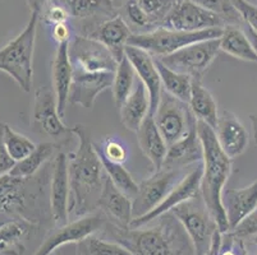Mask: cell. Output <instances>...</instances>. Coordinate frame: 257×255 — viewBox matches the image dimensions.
<instances>
[{
  "label": "cell",
  "mask_w": 257,
  "mask_h": 255,
  "mask_svg": "<svg viewBox=\"0 0 257 255\" xmlns=\"http://www.w3.org/2000/svg\"><path fill=\"white\" fill-rule=\"evenodd\" d=\"M72 133L78 138V147L68 157L71 202L69 214L77 217L90 214L97 207L104 186V167L93 148L91 133L87 126L77 124Z\"/></svg>",
  "instance_id": "cell-1"
},
{
  "label": "cell",
  "mask_w": 257,
  "mask_h": 255,
  "mask_svg": "<svg viewBox=\"0 0 257 255\" xmlns=\"http://www.w3.org/2000/svg\"><path fill=\"white\" fill-rule=\"evenodd\" d=\"M197 133L202 144L201 196L219 231L226 233L230 230L223 205V193L232 172V160L220 148L211 126L197 120Z\"/></svg>",
  "instance_id": "cell-2"
},
{
  "label": "cell",
  "mask_w": 257,
  "mask_h": 255,
  "mask_svg": "<svg viewBox=\"0 0 257 255\" xmlns=\"http://www.w3.org/2000/svg\"><path fill=\"white\" fill-rule=\"evenodd\" d=\"M39 18V13H31L25 30L0 49V72L8 74L25 92H30L34 83V53Z\"/></svg>",
  "instance_id": "cell-3"
},
{
  "label": "cell",
  "mask_w": 257,
  "mask_h": 255,
  "mask_svg": "<svg viewBox=\"0 0 257 255\" xmlns=\"http://www.w3.org/2000/svg\"><path fill=\"white\" fill-rule=\"evenodd\" d=\"M223 30L224 28H210L205 31L183 32L158 27L154 31L132 35L128 40L127 45L142 49L156 59H160L195 42L220 39Z\"/></svg>",
  "instance_id": "cell-4"
},
{
  "label": "cell",
  "mask_w": 257,
  "mask_h": 255,
  "mask_svg": "<svg viewBox=\"0 0 257 255\" xmlns=\"http://www.w3.org/2000/svg\"><path fill=\"white\" fill-rule=\"evenodd\" d=\"M172 213L183 226L196 255H206L211 246L212 237L219 228L209 213L201 194L175 207Z\"/></svg>",
  "instance_id": "cell-5"
},
{
  "label": "cell",
  "mask_w": 257,
  "mask_h": 255,
  "mask_svg": "<svg viewBox=\"0 0 257 255\" xmlns=\"http://www.w3.org/2000/svg\"><path fill=\"white\" fill-rule=\"evenodd\" d=\"M219 51L220 39L205 40L184 46L181 50L160 58L159 60L178 73L200 79V77L206 72L207 68L218 56Z\"/></svg>",
  "instance_id": "cell-6"
},
{
  "label": "cell",
  "mask_w": 257,
  "mask_h": 255,
  "mask_svg": "<svg viewBox=\"0 0 257 255\" xmlns=\"http://www.w3.org/2000/svg\"><path fill=\"white\" fill-rule=\"evenodd\" d=\"M154 119L168 147L182 139L196 123V118L192 115L188 105L167 92H163Z\"/></svg>",
  "instance_id": "cell-7"
},
{
  "label": "cell",
  "mask_w": 257,
  "mask_h": 255,
  "mask_svg": "<svg viewBox=\"0 0 257 255\" xmlns=\"http://www.w3.org/2000/svg\"><path fill=\"white\" fill-rule=\"evenodd\" d=\"M186 168H161L151 177L145 180L139 188V193L133 199V218L149 213L156 205L163 202L169 191L186 175Z\"/></svg>",
  "instance_id": "cell-8"
},
{
  "label": "cell",
  "mask_w": 257,
  "mask_h": 255,
  "mask_svg": "<svg viewBox=\"0 0 257 255\" xmlns=\"http://www.w3.org/2000/svg\"><path fill=\"white\" fill-rule=\"evenodd\" d=\"M201 179H202V161L198 162L196 167L189 170L188 174L169 191V194L165 196L160 204L156 205L149 213L133 218L130 223V227L132 230L144 227L147 223H150L163 214L172 212L175 207H178L182 203L188 202V200L193 199L195 196L200 195Z\"/></svg>",
  "instance_id": "cell-9"
},
{
  "label": "cell",
  "mask_w": 257,
  "mask_h": 255,
  "mask_svg": "<svg viewBox=\"0 0 257 255\" xmlns=\"http://www.w3.org/2000/svg\"><path fill=\"white\" fill-rule=\"evenodd\" d=\"M72 64L86 72L115 73L118 60L101 42L88 36H76L69 42Z\"/></svg>",
  "instance_id": "cell-10"
},
{
  "label": "cell",
  "mask_w": 257,
  "mask_h": 255,
  "mask_svg": "<svg viewBox=\"0 0 257 255\" xmlns=\"http://www.w3.org/2000/svg\"><path fill=\"white\" fill-rule=\"evenodd\" d=\"M104 224L100 213H90L63 224L41 242L34 255H53L59 247L68 244H78L99 231Z\"/></svg>",
  "instance_id": "cell-11"
},
{
  "label": "cell",
  "mask_w": 257,
  "mask_h": 255,
  "mask_svg": "<svg viewBox=\"0 0 257 255\" xmlns=\"http://www.w3.org/2000/svg\"><path fill=\"white\" fill-rule=\"evenodd\" d=\"M225 26V21L218 14L206 11L191 0H179L161 27L174 31L197 32L210 28H224Z\"/></svg>",
  "instance_id": "cell-12"
},
{
  "label": "cell",
  "mask_w": 257,
  "mask_h": 255,
  "mask_svg": "<svg viewBox=\"0 0 257 255\" xmlns=\"http://www.w3.org/2000/svg\"><path fill=\"white\" fill-rule=\"evenodd\" d=\"M71 184H69L68 156L63 151L55 154L50 184V210L54 223L63 226L68 223Z\"/></svg>",
  "instance_id": "cell-13"
},
{
  "label": "cell",
  "mask_w": 257,
  "mask_h": 255,
  "mask_svg": "<svg viewBox=\"0 0 257 255\" xmlns=\"http://www.w3.org/2000/svg\"><path fill=\"white\" fill-rule=\"evenodd\" d=\"M32 118L35 128L51 138L58 139L67 133H72V128L63 123L58 111L55 93L49 87H40L35 91Z\"/></svg>",
  "instance_id": "cell-14"
},
{
  "label": "cell",
  "mask_w": 257,
  "mask_h": 255,
  "mask_svg": "<svg viewBox=\"0 0 257 255\" xmlns=\"http://www.w3.org/2000/svg\"><path fill=\"white\" fill-rule=\"evenodd\" d=\"M114 73L110 72H86L73 65V82H72L69 102L73 105L91 109L97 96L113 87Z\"/></svg>",
  "instance_id": "cell-15"
},
{
  "label": "cell",
  "mask_w": 257,
  "mask_h": 255,
  "mask_svg": "<svg viewBox=\"0 0 257 255\" xmlns=\"http://www.w3.org/2000/svg\"><path fill=\"white\" fill-rule=\"evenodd\" d=\"M124 54L135 68L137 77L146 87L150 98V115H155L163 96V84L154 56L136 46L127 45Z\"/></svg>",
  "instance_id": "cell-16"
},
{
  "label": "cell",
  "mask_w": 257,
  "mask_h": 255,
  "mask_svg": "<svg viewBox=\"0 0 257 255\" xmlns=\"http://www.w3.org/2000/svg\"><path fill=\"white\" fill-rule=\"evenodd\" d=\"M214 132L219 146L230 160L239 157L248 147V133L233 112H221Z\"/></svg>",
  "instance_id": "cell-17"
},
{
  "label": "cell",
  "mask_w": 257,
  "mask_h": 255,
  "mask_svg": "<svg viewBox=\"0 0 257 255\" xmlns=\"http://www.w3.org/2000/svg\"><path fill=\"white\" fill-rule=\"evenodd\" d=\"M53 90L57 98L59 115L64 118L67 104L69 102L72 82H73V64L69 55V42L59 44L51 63Z\"/></svg>",
  "instance_id": "cell-18"
},
{
  "label": "cell",
  "mask_w": 257,
  "mask_h": 255,
  "mask_svg": "<svg viewBox=\"0 0 257 255\" xmlns=\"http://www.w3.org/2000/svg\"><path fill=\"white\" fill-rule=\"evenodd\" d=\"M29 179L12 176L11 174L0 177V216H20L26 218V210L31 194L27 186Z\"/></svg>",
  "instance_id": "cell-19"
},
{
  "label": "cell",
  "mask_w": 257,
  "mask_h": 255,
  "mask_svg": "<svg viewBox=\"0 0 257 255\" xmlns=\"http://www.w3.org/2000/svg\"><path fill=\"white\" fill-rule=\"evenodd\" d=\"M223 205L228 219L229 230L233 231L257 208V180L244 188L224 190Z\"/></svg>",
  "instance_id": "cell-20"
},
{
  "label": "cell",
  "mask_w": 257,
  "mask_h": 255,
  "mask_svg": "<svg viewBox=\"0 0 257 255\" xmlns=\"http://www.w3.org/2000/svg\"><path fill=\"white\" fill-rule=\"evenodd\" d=\"M202 161V144L198 138L197 120L182 139L168 147L163 168H187L192 163Z\"/></svg>",
  "instance_id": "cell-21"
},
{
  "label": "cell",
  "mask_w": 257,
  "mask_h": 255,
  "mask_svg": "<svg viewBox=\"0 0 257 255\" xmlns=\"http://www.w3.org/2000/svg\"><path fill=\"white\" fill-rule=\"evenodd\" d=\"M105 214L115 219L124 227H130L133 219V200L127 194L119 190L109 177H105L101 195L97 202Z\"/></svg>",
  "instance_id": "cell-22"
},
{
  "label": "cell",
  "mask_w": 257,
  "mask_h": 255,
  "mask_svg": "<svg viewBox=\"0 0 257 255\" xmlns=\"http://www.w3.org/2000/svg\"><path fill=\"white\" fill-rule=\"evenodd\" d=\"M136 134L142 153L153 163L155 171L161 170L164 165L165 157H167L168 144L156 126L155 119L153 115L150 114L147 115Z\"/></svg>",
  "instance_id": "cell-23"
},
{
  "label": "cell",
  "mask_w": 257,
  "mask_h": 255,
  "mask_svg": "<svg viewBox=\"0 0 257 255\" xmlns=\"http://www.w3.org/2000/svg\"><path fill=\"white\" fill-rule=\"evenodd\" d=\"M132 35L124 20L116 16L101 23L88 37H92L106 46L119 63L124 56V49Z\"/></svg>",
  "instance_id": "cell-24"
},
{
  "label": "cell",
  "mask_w": 257,
  "mask_h": 255,
  "mask_svg": "<svg viewBox=\"0 0 257 255\" xmlns=\"http://www.w3.org/2000/svg\"><path fill=\"white\" fill-rule=\"evenodd\" d=\"M121 124L128 130L137 133L147 115L150 114V98L141 81L136 84L128 98L119 107Z\"/></svg>",
  "instance_id": "cell-25"
},
{
  "label": "cell",
  "mask_w": 257,
  "mask_h": 255,
  "mask_svg": "<svg viewBox=\"0 0 257 255\" xmlns=\"http://www.w3.org/2000/svg\"><path fill=\"white\" fill-rule=\"evenodd\" d=\"M188 107L195 116L196 120L204 121L212 129L216 128L219 119L218 104L210 91L201 83V79L193 78L191 96H189Z\"/></svg>",
  "instance_id": "cell-26"
},
{
  "label": "cell",
  "mask_w": 257,
  "mask_h": 255,
  "mask_svg": "<svg viewBox=\"0 0 257 255\" xmlns=\"http://www.w3.org/2000/svg\"><path fill=\"white\" fill-rule=\"evenodd\" d=\"M220 51L243 62L257 63V55L246 32L238 26H225L220 37Z\"/></svg>",
  "instance_id": "cell-27"
},
{
  "label": "cell",
  "mask_w": 257,
  "mask_h": 255,
  "mask_svg": "<svg viewBox=\"0 0 257 255\" xmlns=\"http://www.w3.org/2000/svg\"><path fill=\"white\" fill-rule=\"evenodd\" d=\"M32 227L31 221L25 218L8 219L0 226V255H22V241Z\"/></svg>",
  "instance_id": "cell-28"
},
{
  "label": "cell",
  "mask_w": 257,
  "mask_h": 255,
  "mask_svg": "<svg viewBox=\"0 0 257 255\" xmlns=\"http://www.w3.org/2000/svg\"><path fill=\"white\" fill-rule=\"evenodd\" d=\"M128 240L132 241L137 255H172L170 241L160 230H135Z\"/></svg>",
  "instance_id": "cell-29"
},
{
  "label": "cell",
  "mask_w": 257,
  "mask_h": 255,
  "mask_svg": "<svg viewBox=\"0 0 257 255\" xmlns=\"http://www.w3.org/2000/svg\"><path fill=\"white\" fill-rule=\"evenodd\" d=\"M155 64L158 67L161 84H163V88L165 90V92L169 93L170 96L175 97L179 101L188 104L189 96H191V88H192V77L178 73V72L170 69L159 59H155Z\"/></svg>",
  "instance_id": "cell-30"
},
{
  "label": "cell",
  "mask_w": 257,
  "mask_h": 255,
  "mask_svg": "<svg viewBox=\"0 0 257 255\" xmlns=\"http://www.w3.org/2000/svg\"><path fill=\"white\" fill-rule=\"evenodd\" d=\"M57 146L51 142L37 144L36 148L25 158V160L16 162L15 167L12 168L9 174L12 176L21 177V179H30L39 171L41 166L45 165L55 153Z\"/></svg>",
  "instance_id": "cell-31"
},
{
  "label": "cell",
  "mask_w": 257,
  "mask_h": 255,
  "mask_svg": "<svg viewBox=\"0 0 257 255\" xmlns=\"http://www.w3.org/2000/svg\"><path fill=\"white\" fill-rule=\"evenodd\" d=\"M136 72L135 68L132 67L128 58L124 56L121 58L120 62L118 63L115 73H114V82H113V97L115 105L119 107L123 105V102L128 98V96L135 90V83H136Z\"/></svg>",
  "instance_id": "cell-32"
},
{
  "label": "cell",
  "mask_w": 257,
  "mask_h": 255,
  "mask_svg": "<svg viewBox=\"0 0 257 255\" xmlns=\"http://www.w3.org/2000/svg\"><path fill=\"white\" fill-rule=\"evenodd\" d=\"M96 151V149H95ZM97 156H99L100 161H101V165L104 167V171L106 174V176L114 182V185L121 190L124 194H127L130 198H135L139 193L140 185L135 181V179L132 177V175L127 171V168L124 167L120 163L111 162L110 160H107L104 154L97 152Z\"/></svg>",
  "instance_id": "cell-33"
},
{
  "label": "cell",
  "mask_w": 257,
  "mask_h": 255,
  "mask_svg": "<svg viewBox=\"0 0 257 255\" xmlns=\"http://www.w3.org/2000/svg\"><path fill=\"white\" fill-rule=\"evenodd\" d=\"M77 255H135L130 247L118 242L105 241L96 236H88L77 244Z\"/></svg>",
  "instance_id": "cell-34"
},
{
  "label": "cell",
  "mask_w": 257,
  "mask_h": 255,
  "mask_svg": "<svg viewBox=\"0 0 257 255\" xmlns=\"http://www.w3.org/2000/svg\"><path fill=\"white\" fill-rule=\"evenodd\" d=\"M3 124L4 144H6V148L8 151V153L11 154V157L16 162H20V161L25 160L36 148V144L29 137H26V135L16 132L15 129H12L8 124Z\"/></svg>",
  "instance_id": "cell-35"
},
{
  "label": "cell",
  "mask_w": 257,
  "mask_h": 255,
  "mask_svg": "<svg viewBox=\"0 0 257 255\" xmlns=\"http://www.w3.org/2000/svg\"><path fill=\"white\" fill-rule=\"evenodd\" d=\"M65 7L74 18L86 20L99 13H111L115 6L111 0H65Z\"/></svg>",
  "instance_id": "cell-36"
},
{
  "label": "cell",
  "mask_w": 257,
  "mask_h": 255,
  "mask_svg": "<svg viewBox=\"0 0 257 255\" xmlns=\"http://www.w3.org/2000/svg\"><path fill=\"white\" fill-rule=\"evenodd\" d=\"M147 16L150 25L161 27L170 12L179 3V0H136Z\"/></svg>",
  "instance_id": "cell-37"
},
{
  "label": "cell",
  "mask_w": 257,
  "mask_h": 255,
  "mask_svg": "<svg viewBox=\"0 0 257 255\" xmlns=\"http://www.w3.org/2000/svg\"><path fill=\"white\" fill-rule=\"evenodd\" d=\"M206 11L218 14L225 21L226 26H237L243 22L242 17L232 4V0H191Z\"/></svg>",
  "instance_id": "cell-38"
},
{
  "label": "cell",
  "mask_w": 257,
  "mask_h": 255,
  "mask_svg": "<svg viewBox=\"0 0 257 255\" xmlns=\"http://www.w3.org/2000/svg\"><path fill=\"white\" fill-rule=\"evenodd\" d=\"M93 148L104 154L111 162L123 165L128 160L127 146L116 137H109L100 143H93Z\"/></svg>",
  "instance_id": "cell-39"
},
{
  "label": "cell",
  "mask_w": 257,
  "mask_h": 255,
  "mask_svg": "<svg viewBox=\"0 0 257 255\" xmlns=\"http://www.w3.org/2000/svg\"><path fill=\"white\" fill-rule=\"evenodd\" d=\"M232 4L242 17L243 22L247 23L248 28L257 34V7L247 0H232Z\"/></svg>",
  "instance_id": "cell-40"
},
{
  "label": "cell",
  "mask_w": 257,
  "mask_h": 255,
  "mask_svg": "<svg viewBox=\"0 0 257 255\" xmlns=\"http://www.w3.org/2000/svg\"><path fill=\"white\" fill-rule=\"evenodd\" d=\"M69 17H71V13L67 9V7L59 6V4H50L44 12V21L51 27L67 23Z\"/></svg>",
  "instance_id": "cell-41"
},
{
  "label": "cell",
  "mask_w": 257,
  "mask_h": 255,
  "mask_svg": "<svg viewBox=\"0 0 257 255\" xmlns=\"http://www.w3.org/2000/svg\"><path fill=\"white\" fill-rule=\"evenodd\" d=\"M237 237L242 238H253L257 236V208L251 212L246 218L243 219L237 227L232 231Z\"/></svg>",
  "instance_id": "cell-42"
},
{
  "label": "cell",
  "mask_w": 257,
  "mask_h": 255,
  "mask_svg": "<svg viewBox=\"0 0 257 255\" xmlns=\"http://www.w3.org/2000/svg\"><path fill=\"white\" fill-rule=\"evenodd\" d=\"M125 12H127L128 18L132 21L133 25L139 26V27L151 26L150 21H149L147 16L142 11V8L139 6L136 0H128L127 3H125Z\"/></svg>",
  "instance_id": "cell-43"
},
{
  "label": "cell",
  "mask_w": 257,
  "mask_h": 255,
  "mask_svg": "<svg viewBox=\"0 0 257 255\" xmlns=\"http://www.w3.org/2000/svg\"><path fill=\"white\" fill-rule=\"evenodd\" d=\"M16 161L11 157L4 144L3 139V124L0 123V177L4 175H8L12 171V168L15 167Z\"/></svg>",
  "instance_id": "cell-44"
},
{
  "label": "cell",
  "mask_w": 257,
  "mask_h": 255,
  "mask_svg": "<svg viewBox=\"0 0 257 255\" xmlns=\"http://www.w3.org/2000/svg\"><path fill=\"white\" fill-rule=\"evenodd\" d=\"M51 36H53L54 41L57 42V45H59L64 42H71L72 31L67 23H62V25L54 26L51 30Z\"/></svg>",
  "instance_id": "cell-45"
},
{
  "label": "cell",
  "mask_w": 257,
  "mask_h": 255,
  "mask_svg": "<svg viewBox=\"0 0 257 255\" xmlns=\"http://www.w3.org/2000/svg\"><path fill=\"white\" fill-rule=\"evenodd\" d=\"M221 236L223 233L220 231H216L212 237V241H211V246H210L209 251H207L206 255H219V250H220V245H221Z\"/></svg>",
  "instance_id": "cell-46"
},
{
  "label": "cell",
  "mask_w": 257,
  "mask_h": 255,
  "mask_svg": "<svg viewBox=\"0 0 257 255\" xmlns=\"http://www.w3.org/2000/svg\"><path fill=\"white\" fill-rule=\"evenodd\" d=\"M27 4H29L30 9H31V13H41V11L44 9L45 4L48 3V0H26Z\"/></svg>",
  "instance_id": "cell-47"
},
{
  "label": "cell",
  "mask_w": 257,
  "mask_h": 255,
  "mask_svg": "<svg viewBox=\"0 0 257 255\" xmlns=\"http://www.w3.org/2000/svg\"><path fill=\"white\" fill-rule=\"evenodd\" d=\"M244 32H246L247 37H248L249 41H251L252 48H253L254 53H256V55H257V34L254 31H252L251 28H248V27L246 28V31Z\"/></svg>",
  "instance_id": "cell-48"
},
{
  "label": "cell",
  "mask_w": 257,
  "mask_h": 255,
  "mask_svg": "<svg viewBox=\"0 0 257 255\" xmlns=\"http://www.w3.org/2000/svg\"><path fill=\"white\" fill-rule=\"evenodd\" d=\"M249 120H251L252 128H253L254 143L257 144V112H256V114H252V115H249Z\"/></svg>",
  "instance_id": "cell-49"
},
{
  "label": "cell",
  "mask_w": 257,
  "mask_h": 255,
  "mask_svg": "<svg viewBox=\"0 0 257 255\" xmlns=\"http://www.w3.org/2000/svg\"><path fill=\"white\" fill-rule=\"evenodd\" d=\"M111 2H113V4L115 7H120L123 3H127L128 0H111Z\"/></svg>",
  "instance_id": "cell-50"
},
{
  "label": "cell",
  "mask_w": 257,
  "mask_h": 255,
  "mask_svg": "<svg viewBox=\"0 0 257 255\" xmlns=\"http://www.w3.org/2000/svg\"><path fill=\"white\" fill-rule=\"evenodd\" d=\"M8 217H7V216H0V226H2V224H4V223H6V222L7 221H8Z\"/></svg>",
  "instance_id": "cell-51"
},
{
  "label": "cell",
  "mask_w": 257,
  "mask_h": 255,
  "mask_svg": "<svg viewBox=\"0 0 257 255\" xmlns=\"http://www.w3.org/2000/svg\"><path fill=\"white\" fill-rule=\"evenodd\" d=\"M253 242H254V244L257 245V240H253ZM256 255H257V254H256Z\"/></svg>",
  "instance_id": "cell-52"
},
{
  "label": "cell",
  "mask_w": 257,
  "mask_h": 255,
  "mask_svg": "<svg viewBox=\"0 0 257 255\" xmlns=\"http://www.w3.org/2000/svg\"><path fill=\"white\" fill-rule=\"evenodd\" d=\"M252 240H257V236H256V237H253V238H252Z\"/></svg>",
  "instance_id": "cell-53"
}]
</instances>
